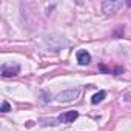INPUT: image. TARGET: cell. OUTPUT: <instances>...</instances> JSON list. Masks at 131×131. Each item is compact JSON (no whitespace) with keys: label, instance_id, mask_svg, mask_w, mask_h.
I'll use <instances>...</instances> for the list:
<instances>
[{"label":"cell","instance_id":"obj_5","mask_svg":"<svg viewBox=\"0 0 131 131\" xmlns=\"http://www.w3.org/2000/svg\"><path fill=\"white\" fill-rule=\"evenodd\" d=\"M77 62H79L80 65H88V63L91 62V54H90L88 51H85V49L77 51Z\"/></svg>","mask_w":131,"mask_h":131},{"label":"cell","instance_id":"obj_3","mask_svg":"<svg viewBox=\"0 0 131 131\" xmlns=\"http://www.w3.org/2000/svg\"><path fill=\"white\" fill-rule=\"evenodd\" d=\"M0 71H2L3 77H14L20 71V65L19 63H5V65H2V70Z\"/></svg>","mask_w":131,"mask_h":131},{"label":"cell","instance_id":"obj_1","mask_svg":"<svg viewBox=\"0 0 131 131\" xmlns=\"http://www.w3.org/2000/svg\"><path fill=\"white\" fill-rule=\"evenodd\" d=\"M80 96V91L79 90H67V91H62L56 96V100L59 103H70L73 100H76L77 97Z\"/></svg>","mask_w":131,"mask_h":131},{"label":"cell","instance_id":"obj_8","mask_svg":"<svg viewBox=\"0 0 131 131\" xmlns=\"http://www.w3.org/2000/svg\"><path fill=\"white\" fill-rule=\"evenodd\" d=\"M32 123H34V122H31V120H29V122H26V126H28V128H31V126H32Z\"/></svg>","mask_w":131,"mask_h":131},{"label":"cell","instance_id":"obj_4","mask_svg":"<svg viewBox=\"0 0 131 131\" xmlns=\"http://www.w3.org/2000/svg\"><path fill=\"white\" fill-rule=\"evenodd\" d=\"M77 117H79V113H77L76 110H71V111H67V113L60 114L57 120H59V122H62V123H73Z\"/></svg>","mask_w":131,"mask_h":131},{"label":"cell","instance_id":"obj_6","mask_svg":"<svg viewBox=\"0 0 131 131\" xmlns=\"http://www.w3.org/2000/svg\"><path fill=\"white\" fill-rule=\"evenodd\" d=\"M105 96H106L105 91H99V93H96V94L91 97V103H93V105H97L99 102H102V100L105 99Z\"/></svg>","mask_w":131,"mask_h":131},{"label":"cell","instance_id":"obj_7","mask_svg":"<svg viewBox=\"0 0 131 131\" xmlns=\"http://www.w3.org/2000/svg\"><path fill=\"white\" fill-rule=\"evenodd\" d=\"M0 111H2V113H8V111H11V105H9L6 100H3V102H2V108H0Z\"/></svg>","mask_w":131,"mask_h":131},{"label":"cell","instance_id":"obj_9","mask_svg":"<svg viewBox=\"0 0 131 131\" xmlns=\"http://www.w3.org/2000/svg\"><path fill=\"white\" fill-rule=\"evenodd\" d=\"M128 5H129V6H131V2H128Z\"/></svg>","mask_w":131,"mask_h":131},{"label":"cell","instance_id":"obj_2","mask_svg":"<svg viewBox=\"0 0 131 131\" xmlns=\"http://www.w3.org/2000/svg\"><path fill=\"white\" fill-rule=\"evenodd\" d=\"M125 2H120V0H105V2L102 3V11L110 16V14H114L117 13L120 8H123Z\"/></svg>","mask_w":131,"mask_h":131}]
</instances>
